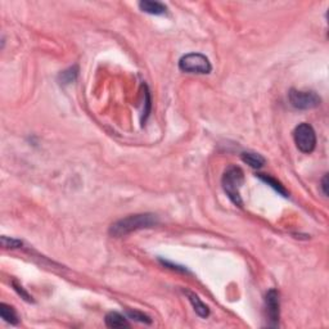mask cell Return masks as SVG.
<instances>
[{"mask_svg":"<svg viewBox=\"0 0 329 329\" xmlns=\"http://www.w3.org/2000/svg\"><path fill=\"white\" fill-rule=\"evenodd\" d=\"M158 224L157 215L154 214H137L130 215L124 219L117 220L110 226V235L115 238L125 237L133 231L142 230V229L153 228Z\"/></svg>","mask_w":329,"mask_h":329,"instance_id":"6da1fadb","label":"cell"},{"mask_svg":"<svg viewBox=\"0 0 329 329\" xmlns=\"http://www.w3.org/2000/svg\"><path fill=\"white\" fill-rule=\"evenodd\" d=\"M243 181L244 174L238 166H229L221 178L222 189L226 193L228 198L238 207L243 206V201L240 197V188L243 185Z\"/></svg>","mask_w":329,"mask_h":329,"instance_id":"7a4b0ae2","label":"cell"},{"mask_svg":"<svg viewBox=\"0 0 329 329\" xmlns=\"http://www.w3.org/2000/svg\"><path fill=\"white\" fill-rule=\"evenodd\" d=\"M179 69L187 74L208 75L212 71V65L205 54L188 53L179 61Z\"/></svg>","mask_w":329,"mask_h":329,"instance_id":"3957f363","label":"cell"},{"mask_svg":"<svg viewBox=\"0 0 329 329\" xmlns=\"http://www.w3.org/2000/svg\"><path fill=\"white\" fill-rule=\"evenodd\" d=\"M293 139L299 152L310 154L316 147V134L311 125L302 122L297 125L293 131Z\"/></svg>","mask_w":329,"mask_h":329,"instance_id":"277c9868","label":"cell"},{"mask_svg":"<svg viewBox=\"0 0 329 329\" xmlns=\"http://www.w3.org/2000/svg\"><path fill=\"white\" fill-rule=\"evenodd\" d=\"M288 99L293 108L301 111L312 110L320 106L321 98L315 92H302V90L291 89L288 93Z\"/></svg>","mask_w":329,"mask_h":329,"instance_id":"5b68a950","label":"cell"},{"mask_svg":"<svg viewBox=\"0 0 329 329\" xmlns=\"http://www.w3.org/2000/svg\"><path fill=\"white\" fill-rule=\"evenodd\" d=\"M265 311H266V317L269 320L267 325L276 328L279 325V319H280V299H279L278 291L275 289H269L265 296Z\"/></svg>","mask_w":329,"mask_h":329,"instance_id":"8992f818","label":"cell"},{"mask_svg":"<svg viewBox=\"0 0 329 329\" xmlns=\"http://www.w3.org/2000/svg\"><path fill=\"white\" fill-rule=\"evenodd\" d=\"M139 8L142 12L148 13L152 16H162L167 12V7L161 2H152V0H143L140 2Z\"/></svg>","mask_w":329,"mask_h":329,"instance_id":"52a82bcc","label":"cell"},{"mask_svg":"<svg viewBox=\"0 0 329 329\" xmlns=\"http://www.w3.org/2000/svg\"><path fill=\"white\" fill-rule=\"evenodd\" d=\"M183 292L184 294L188 297L189 302L192 303L193 308H194V311H196V314L198 315V316L207 317L208 315H210V308H208V306L206 305V303L202 302L201 298H199L196 293H193V292L190 291H183Z\"/></svg>","mask_w":329,"mask_h":329,"instance_id":"ba28073f","label":"cell"},{"mask_svg":"<svg viewBox=\"0 0 329 329\" xmlns=\"http://www.w3.org/2000/svg\"><path fill=\"white\" fill-rule=\"evenodd\" d=\"M104 321H106V325L108 328H128V326H130V324L128 323V319L117 311L108 312L104 317Z\"/></svg>","mask_w":329,"mask_h":329,"instance_id":"9c48e42d","label":"cell"},{"mask_svg":"<svg viewBox=\"0 0 329 329\" xmlns=\"http://www.w3.org/2000/svg\"><path fill=\"white\" fill-rule=\"evenodd\" d=\"M256 176H257L260 180L264 181L265 184H267L270 188H273V189L275 190L278 194L285 197V198H287V197H289V193H288V190L285 189L284 185H283V184L280 183L279 180H276L275 178H273V176H270V175H266V174H257Z\"/></svg>","mask_w":329,"mask_h":329,"instance_id":"30bf717a","label":"cell"},{"mask_svg":"<svg viewBox=\"0 0 329 329\" xmlns=\"http://www.w3.org/2000/svg\"><path fill=\"white\" fill-rule=\"evenodd\" d=\"M0 316L6 323L12 324V325H17L20 323V317H18L17 311L12 306L7 305V303H0Z\"/></svg>","mask_w":329,"mask_h":329,"instance_id":"8fae6325","label":"cell"},{"mask_svg":"<svg viewBox=\"0 0 329 329\" xmlns=\"http://www.w3.org/2000/svg\"><path fill=\"white\" fill-rule=\"evenodd\" d=\"M242 160L246 162L248 166L252 169H260L265 165V158L258 153H253V152H243L242 153Z\"/></svg>","mask_w":329,"mask_h":329,"instance_id":"7c38bea8","label":"cell"},{"mask_svg":"<svg viewBox=\"0 0 329 329\" xmlns=\"http://www.w3.org/2000/svg\"><path fill=\"white\" fill-rule=\"evenodd\" d=\"M77 75H79V67L74 66V67H70V69L61 72V74L58 75V81H60V84H62V85H70V84L76 80Z\"/></svg>","mask_w":329,"mask_h":329,"instance_id":"4fadbf2b","label":"cell"},{"mask_svg":"<svg viewBox=\"0 0 329 329\" xmlns=\"http://www.w3.org/2000/svg\"><path fill=\"white\" fill-rule=\"evenodd\" d=\"M126 314H128V316L130 317V319H133V320L135 321H139V323L144 324H152V319L148 315L144 314V312H140L138 311V310H128Z\"/></svg>","mask_w":329,"mask_h":329,"instance_id":"5bb4252c","label":"cell"},{"mask_svg":"<svg viewBox=\"0 0 329 329\" xmlns=\"http://www.w3.org/2000/svg\"><path fill=\"white\" fill-rule=\"evenodd\" d=\"M143 88H144V103H146V107H144V110H143V124L147 121V119H148L149 116V112H151V108H152V103H151V94H149V90H148V86L146 85V84H143Z\"/></svg>","mask_w":329,"mask_h":329,"instance_id":"9a60e30c","label":"cell"},{"mask_svg":"<svg viewBox=\"0 0 329 329\" xmlns=\"http://www.w3.org/2000/svg\"><path fill=\"white\" fill-rule=\"evenodd\" d=\"M2 246L4 248H20L22 246V242L20 239H15V238H9L3 235L2 237Z\"/></svg>","mask_w":329,"mask_h":329,"instance_id":"2e32d148","label":"cell"},{"mask_svg":"<svg viewBox=\"0 0 329 329\" xmlns=\"http://www.w3.org/2000/svg\"><path fill=\"white\" fill-rule=\"evenodd\" d=\"M12 285H13V288H15V291L17 292V293L20 294V296H21L22 298L25 299V301H27V302H34L33 296H30V294H29V292L25 291V288L22 287L21 284H18V283L16 282V280H13Z\"/></svg>","mask_w":329,"mask_h":329,"instance_id":"e0dca14e","label":"cell"},{"mask_svg":"<svg viewBox=\"0 0 329 329\" xmlns=\"http://www.w3.org/2000/svg\"><path fill=\"white\" fill-rule=\"evenodd\" d=\"M160 262L163 265V266L169 267V269L178 270V271H183V273H187V271H188V270L185 269L184 266H179V265L172 264V262H170V261H165V260H162V258H160Z\"/></svg>","mask_w":329,"mask_h":329,"instance_id":"ac0fdd59","label":"cell"},{"mask_svg":"<svg viewBox=\"0 0 329 329\" xmlns=\"http://www.w3.org/2000/svg\"><path fill=\"white\" fill-rule=\"evenodd\" d=\"M320 189L321 192H323L324 196H328V174H325V175L323 176V179H321V183H320Z\"/></svg>","mask_w":329,"mask_h":329,"instance_id":"d6986e66","label":"cell"}]
</instances>
